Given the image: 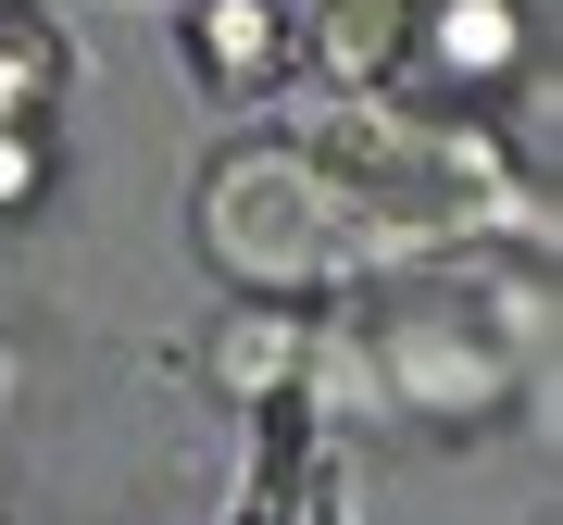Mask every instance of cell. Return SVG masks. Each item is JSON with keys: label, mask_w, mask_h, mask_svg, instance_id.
<instances>
[{"label": "cell", "mask_w": 563, "mask_h": 525, "mask_svg": "<svg viewBox=\"0 0 563 525\" xmlns=\"http://www.w3.org/2000/svg\"><path fill=\"white\" fill-rule=\"evenodd\" d=\"M213 262L239 288H313L339 262V188H313V163L251 150L213 176Z\"/></svg>", "instance_id": "6da1fadb"}, {"label": "cell", "mask_w": 563, "mask_h": 525, "mask_svg": "<svg viewBox=\"0 0 563 525\" xmlns=\"http://www.w3.org/2000/svg\"><path fill=\"white\" fill-rule=\"evenodd\" d=\"M401 63H413V76H439L451 101H488V88L526 76V0H413Z\"/></svg>", "instance_id": "7a4b0ae2"}, {"label": "cell", "mask_w": 563, "mask_h": 525, "mask_svg": "<svg viewBox=\"0 0 563 525\" xmlns=\"http://www.w3.org/2000/svg\"><path fill=\"white\" fill-rule=\"evenodd\" d=\"M388 376H401V401L413 413H501V388H514V364L501 350H476L463 325H388Z\"/></svg>", "instance_id": "3957f363"}, {"label": "cell", "mask_w": 563, "mask_h": 525, "mask_svg": "<svg viewBox=\"0 0 563 525\" xmlns=\"http://www.w3.org/2000/svg\"><path fill=\"white\" fill-rule=\"evenodd\" d=\"M288 51H301V25H288V0H188V63H201L213 88H276Z\"/></svg>", "instance_id": "277c9868"}, {"label": "cell", "mask_w": 563, "mask_h": 525, "mask_svg": "<svg viewBox=\"0 0 563 525\" xmlns=\"http://www.w3.org/2000/svg\"><path fill=\"white\" fill-rule=\"evenodd\" d=\"M401 25H413V0H325L313 38H325V63H339V76L376 88V76H401Z\"/></svg>", "instance_id": "5b68a950"}, {"label": "cell", "mask_w": 563, "mask_h": 525, "mask_svg": "<svg viewBox=\"0 0 563 525\" xmlns=\"http://www.w3.org/2000/svg\"><path fill=\"white\" fill-rule=\"evenodd\" d=\"M51 76H63V38H51V25H0V125H38L51 113Z\"/></svg>", "instance_id": "8992f818"}, {"label": "cell", "mask_w": 563, "mask_h": 525, "mask_svg": "<svg viewBox=\"0 0 563 525\" xmlns=\"http://www.w3.org/2000/svg\"><path fill=\"white\" fill-rule=\"evenodd\" d=\"M38 188H51V138L38 125H0V213H25Z\"/></svg>", "instance_id": "52a82bcc"}]
</instances>
